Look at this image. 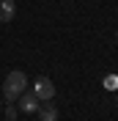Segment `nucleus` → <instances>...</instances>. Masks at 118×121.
Here are the masks:
<instances>
[{
    "label": "nucleus",
    "mask_w": 118,
    "mask_h": 121,
    "mask_svg": "<svg viewBox=\"0 0 118 121\" xmlns=\"http://www.w3.org/2000/svg\"><path fill=\"white\" fill-rule=\"evenodd\" d=\"M38 118L41 121H58V107L55 105H50V102H47V105H38Z\"/></svg>",
    "instance_id": "39448f33"
},
{
    "label": "nucleus",
    "mask_w": 118,
    "mask_h": 121,
    "mask_svg": "<svg viewBox=\"0 0 118 121\" xmlns=\"http://www.w3.org/2000/svg\"><path fill=\"white\" fill-rule=\"evenodd\" d=\"M104 88H118V77H104Z\"/></svg>",
    "instance_id": "0eeeda50"
},
{
    "label": "nucleus",
    "mask_w": 118,
    "mask_h": 121,
    "mask_svg": "<svg viewBox=\"0 0 118 121\" xmlns=\"http://www.w3.org/2000/svg\"><path fill=\"white\" fill-rule=\"evenodd\" d=\"M17 14V3L14 0H0V22H11Z\"/></svg>",
    "instance_id": "20e7f679"
},
{
    "label": "nucleus",
    "mask_w": 118,
    "mask_h": 121,
    "mask_svg": "<svg viewBox=\"0 0 118 121\" xmlns=\"http://www.w3.org/2000/svg\"><path fill=\"white\" fill-rule=\"evenodd\" d=\"M33 94H36L41 102H50L52 96H55V83H52L50 77H36V83H33Z\"/></svg>",
    "instance_id": "f03ea898"
},
{
    "label": "nucleus",
    "mask_w": 118,
    "mask_h": 121,
    "mask_svg": "<svg viewBox=\"0 0 118 121\" xmlns=\"http://www.w3.org/2000/svg\"><path fill=\"white\" fill-rule=\"evenodd\" d=\"M115 41H118V33H115Z\"/></svg>",
    "instance_id": "6e6552de"
},
{
    "label": "nucleus",
    "mask_w": 118,
    "mask_h": 121,
    "mask_svg": "<svg viewBox=\"0 0 118 121\" xmlns=\"http://www.w3.org/2000/svg\"><path fill=\"white\" fill-rule=\"evenodd\" d=\"M0 99H3V94H0Z\"/></svg>",
    "instance_id": "1a4fd4ad"
},
{
    "label": "nucleus",
    "mask_w": 118,
    "mask_h": 121,
    "mask_svg": "<svg viewBox=\"0 0 118 121\" xmlns=\"http://www.w3.org/2000/svg\"><path fill=\"white\" fill-rule=\"evenodd\" d=\"M17 116H19V107H17L14 102H8V107H6V118H8V121H17Z\"/></svg>",
    "instance_id": "423d86ee"
},
{
    "label": "nucleus",
    "mask_w": 118,
    "mask_h": 121,
    "mask_svg": "<svg viewBox=\"0 0 118 121\" xmlns=\"http://www.w3.org/2000/svg\"><path fill=\"white\" fill-rule=\"evenodd\" d=\"M25 88H28L25 72L22 69H11V72L6 74V80H3V99H6V102H17Z\"/></svg>",
    "instance_id": "f257e3e1"
},
{
    "label": "nucleus",
    "mask_w": 118,
    "mask_h": 121,
    "mask_svg": "<svg viewBox=\"0 0 118 121\" xmlns=\"http://www.w3.org/2000/svg\"><path fill=\"white\" fill-rule=\"evenodd\" d=\"M38 105H41V99H38L33 91H28V88H25L22 94H19V99H17V107H19L22 113H36Z\"/></svg>",
    "instance_id": "7ed1b4c3"
}]
</instances>
